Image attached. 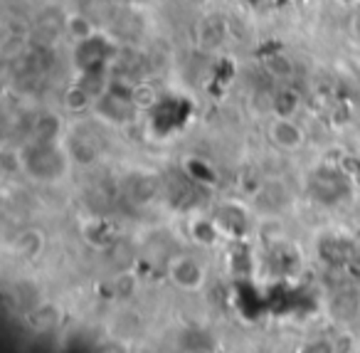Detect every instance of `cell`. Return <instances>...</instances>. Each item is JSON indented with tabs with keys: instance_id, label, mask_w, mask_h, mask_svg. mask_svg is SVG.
Returning <instances> with one entry per match:
<instances>
[{
	"instance_id": "cell-1",
	"label": "cell",
	"mask_w": 360,
	"mask_h": 353,
	"mask_svg": "<svg viewBox=\"0 0 360 353\" xmlns=\"http://www.w3.org/2000/svg\"><path fill=\"white\" fill-rule=\"evenodd\" d=\"M269 139L274 141L279 149H296V146H301V141H304V131H301L299 124H294L291 119H286V116H279V119L271 121L269 126Z\"/></svg>"
}]
</instances>
